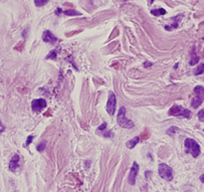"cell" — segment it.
<instances>
[{
  "mask_svg": "<svg viewBox=\"0 0 204 192\" xmlns=\"http://www.w3.org/2000/svg\"><path fill=\"white\" fill-rule=\"evenodd\" d=\"M184 145L186 148V152L190 153L193 157H197L200 154V146L192 138H186L184 142Z\"/></svg>",
  "mask_w": 204,
  "mask_h": 192,
  "instance_id": "obj_1",
  "label": "cell"
},
{
  "mask_svg": "<svg viewBox=\"0 0 204 192\" xmlns=\"http://www.w3.org/2000/svg\"><path fill=\"white\" fill-rule=\"evenodd\" d=\"M125 114H127V111H125V107H121V108L120 109V111H118V125H120L121 126H123V128H132L133 126H135V123H133L130 120L127 118Z\"/></svg>",
  "mask_w": 204,
  "mask_h": 192,
  "instance_id": "obj_2",
  "label": "cell"
},
{
  "mask_svg": "<svg viewBox=\"0 0 204 192\" xmlns=\"http://www.w3.org/2000/svg\"><path fill=\"white\" fill-rule=\"evenodd\" d=\"M194 98L191 102V106L194 109L198 108L204 101V88L202 86H196L194 88Z\"/></svg>",
  "mask_w": 204,
  "mask_h": 192,
  "instance_id": "obj_3",
  "label": "cell"
},
{
  "mask_svg": "<svg viewBox=\"0 0 204 192\" xmlns=\"http://www.w3.org/2000/svg\"><path fill=\"white\" fill-rule=\"evenodd\" d=\"M168 115L171 116H183V118H189L191 116V113L189 110H186V109L181 108L180 106L174 104L168 111Z\"/></svg>",
  "mask_w": 204,
  "mask_h": 192,
  "instance_id": "obj_4",
  "label": "cell"
},
{
  "mask_svg": "<svg viewBox=\"0 0 204 192\" xmlns=\"http://www.w3.org/2000/svg\"><path fill=\"white\" fill-rule=\"evenodd\" d=\"M158 173L160 177L168 181L172 180V178H173V170L171 169L170 166H168L165 163H160L158 165Z\"/></svg>",
  "mask_w": 204,
  "mask_h": 192,
  "instance_id": "obj_5",
  "label": "cell"
},
{
  "mask_svg": "<svg viewBox=\"0 0 204 192\" xmlns=\"http://www.w3.org/2000/svg\"><path fill=\"white\" fill-rule=\"evenodd\" d=\"M116 95L113 92H110L109 94V100L107 103V111L109 113V115L113 116L115 114L116 111Z\"/></svg>",
  "mask_w": 204,
  "mask_h": 192,
  "instance_id": "obj_6",
  "label": "cell"
},
{
  "mask_svg": "<svg viewBox=\"0 0 204 192\" xmlns=\"http://www.w3.org/2000/svg\"><path fill=\"white\" fill-rule=\"evenodd\" d=\"M47 107V102L44 99H36L32 101V111L34 113H40Z\"/></svg>",
  "mask_w": 204,
  "mask_h": 192,
  "instance_id": "obj_7",
  "label": "cell"
},
{
  "mask_svg": "<svg viewBox=\"0 0 204 192\" xmlns=\"http://www.w3.org/2000/svg\"><path fill=\"white\" fill-rule=\"evenodd\" d=\"M137 172H138V164L137 163V162H133L132 168H130V174H128V181L130 185H135Z\"/></svg>",
  "mask_w": 204,
  "mask_h": 192,
  "instance_id": "obj_8",
  "label": "cell"
},
{
  "mask_svg": "<svg viewBox=\"0 0 204 192\" xmlns=\"http://www.w3.org/2000/svg\"><path fill=\"white\" fill-rule=\"evenodd\" d=\"M19 162H20V157L18 154H14L9 162V170L12 172H15L16 169L19 167Z\"/></svg>",
  "mask_w": 204,
  "mask_h": 192,
  "instance_id": "obj_9",
  "label": "cell"
},
{
  "mask_svg": "<svg viewBox=\"0 0 204 192\" xmlns=\"http://www.w3.org/2000/svg\"><path fill=\"white\" fill-rule=\"evenodd\" d=\"M43 41L44 42H47V43H50V44H55L56 42H57V37H55L54 35L52 34V32L49 30L45 31L44 33H43Z\"/></svg>",
  "mask_w": 204,
  "mask_h": 192,
  "instance_id": "obj_10",
  "label": "cell"
},
{
  "mask_svg": "<svg viewBox=\"0 0 204 192\" xmlns=\"http://www.w3.org/2000/svg\"><path fill=\"white\" fill-rule=\"evenodd\" d=\"M199 62V57L196 55V51L195 48H193L192 51H191V60H190V65L191 66H194V65L198 64Z\"/></svg>",
  "mask_w": 204,
  "mask_h": 192,
  "instance_id": "obj_11",
  "label": "cell"
},
{
  "mask_svg": "<svg viewBox=\"0 0 204 192\" xmlns=\"http://www.w3.org/2000/svg\"><path fill=\"white\" fill-rule=\"evenodd\" d=\"M138 142H140V137H135V138H132L130 140H128L127 142V146L130 148V149H132V148H133L137 144Z\"/></svg>",
  "mask_w": 204,
  "mask_h": 192,
  "instance_id": "obj_12",
  "label": "cell"
},
{
  "mask_svg": "<svg viewBox=\"0 0 204 192\" xmlns=\"http://www.w3.org/2000/svg\"><path fill=\"white\" fill-rule=\"evenodd\" d=\"M166 13V11L164 10L163 8H160V9H154L151 10V14L154 16H160V15H164Z\"/></svg>",
  "mask_w": 204,
  "mask_h": 192,
  "instance_id": "obj_13",
  "label": "cell"
},
{
  "mask_svg": "<svg viewBox=\"0 0 204 192\" xmlns=\"http://www.w3.org/2000/svg\"><path fill=\"white\" fill-rule=\"evenodd\" d=\"M60 52V47H58V49L57 50H53L52 52L50 53L49 55L46 57V59H53V60H55L56 58H57V54Z\"/></svg>",
  "mask_w": 204,
  "mask_h": 192,
  "instance_id": "obj_14",
  "label": "cell"
},
{
  "mask_svg": "<svg viewBox=\"0 0 204 192\" xmlns=\"http://www.w3.org/2000/svg\"><path fill=\"white\" fill-rule=\"evenodd\" d=\"M64 13L66 14V15H68V16H80V15H81V13H80V12L74 10V9H69V10H65Z\"/></svg>",
  "mask_w": 204,
  "mask_h": 192,
  "instance_id": "obj_15",
  "label": "cell"
},
{
  "mask_svg": "<svg viewBox=\"0 0 204 192\" xmlns=\"http://www.w3.org/2000/svg\"><path fill=\"white\" fill-rule=\"evenodd\" d=\"M203 73H204V64H201L195 69V71H194V75H196V76H197V75H201V74H203Z\"/></svg>",
  "mask_w": 204,
  "mask_h": 192,
  "instance_id": "obj_16",
  "label": "cell"
},
{
  "mask_svg": "<svg viewBox=\"0 0 204 192\" xmlns=\"http://www.w3.org/2000/svg\"><path fill=\"white\" fill-rule=\"evenodd\" d=\"M181 17H182V15H180V14H179V15H177L176 17H173V24H172V28H177L178 27V22L179 21H180V19H181Z\"/></svg>",
  "mask_w": 204,
  "mask_h": 192,
  "instance_id": "obj_17",
  "label": "cell"
},
{
  "mask_svg": "<svg viewBox=\"0 0 204 192\" xmlns=\"http://www.w3.org/2000/svg\"><path fill=\"white\" fill-rule=\"evenodd\" d=\"M35 5L36 6H43V5H46L48 3V0H35Z\"/></svg>",
  "mask_w": 204,
  "mask_h": 192,
  "instance_id": "obj_18",
  "label": "cell"
},
{
  "mask_svg": "<svg viewBox=\"0 0 204 192\" xmlns=\"http://www.w3.org/2000/svg\"><path fill=\"white\" fill-rule=\"evenodd\" d=\"M45 147H46V142H41L39 145H37V150H38V151H40V152H42L43 150L45 149Z\"/></svg>",
  "mask_w": 204,
  "mask_h": 192,
  "instance_id": "obj_19",
  "label": "cell"
},
{
  "mask_svg": "<svg viewBox=\"0 0 204 192\" xmlns=\"http://www.w3.org/2000/svg\"><path fill=\"white\" fill-rule=\"evenodd\" d=\"M198 118L200 121H204V110L199 111L198 113Z\"/></svg>",
  "mask_w": 204,
  "mask_h": 192,
  "instance_id": "obj_20",
  "label": "cell"
},
{
  "mask_svg": "<svg viewBox=\"0 0 204 192\" xmlns=\"http://www.w3.org/2000/svg\"><path fill=\"white\" fill-rule=\"evenodd\" d=\"M33 135H29L28 138H27V142H26V146H28L29 144H30L31 142H32V140H33Z\"/></svg>",
  "mask_w": 204,
  "mask_h": 192,
  "instance_id": "obj_21",
  "label": "cell"
},
{
  "mask_svg": "<svg viewBox=\"0 0 204 192\" xmlns=\"http://www.w3.org/2000/svg\"><path fill=\"white\" fill-rule=\"evenodd\" d=\"M106 128H107V123H104L103 125H102L101 126H99L98 130H101V132H104V130H106Z\"/></svg>",
  "mask_w": 204,
  "mask_h": 192,
  "instance_id": "obj_22",
  "label": "cell"
},
{
  "mask_svg": "<svg viewBox=\"0 0 204 192\" xmlns=\"http://www.w3.org/2000/svg\"><path fill=\"white\" fill-rule=\"evenodd\" d=\"M4 130H5V126L3 125V123H2L1 121H0V132H3Z\"/></svg>",
  "mask_w": 204,
  "mask_h": 192,
  "instance_id": "obj_23",
  "label": "cell"
},
{
  "mask_svg": "<svg viewBox=\"0 0 204 192\" xmlns=\"http://www.w3.org/2000/svg\"><path fill=\"white\" fill-rule=\"evenodd\" d=\"M147 137H149V132H144L142 135V139H145V138H147Z\"/></svg>",
  "mask_w": 204,
  "mask_h": 192,
  "instance_id": "obj_24",
  "label": "cell"
},
{
  "mask_svg": "<svg viewBox=\"0 0 204 192\" xmlns=\"http://www.w3.org/2000/svg\"><path fill=\"white\" fill-rule=\"evenodd\" d=\"M144 67L145 68H150L152 66V63H149V62H144Z\"/></svg>",
  "mask_w": 204,
  "mask_h": 192,
  "instance_id": "obj_25",
  "label": "cell"
},
{
  "mask_svg": "<svg viewBox=\"0 0 204 192\" xmlns=\"http://www.w3.org/2000/svg\"><path fill=\"white\" fill-rule=\"evenodd\" d=\"M104 135H105V137H113V132H106Z\"/></svg>",
  "mask_w": 204,
  "mask_h": 192,
  "instance_id": "obj_26",
  "label": "cell"
},
{
  "mask_svg": "<svg viewBox=\"0 0 204 192\" xmlns=\"http://www.w3.org/2000/svg\"><path fill=\"white\" fill-rule=\"evenodd\" d=\"M61 12H62V9H61V8H58V9H57V11H56V14H57V15H59V14L61 13Z\"/></svg>",
  "mask_w": 204,
  "mask_h": 192,
  "instance_id": "obj_27",
  "label": "cell"
},
{
  "mask_svg": "<svg viewBox=\"0 0 204 192\" xmlns=\"http://www.w3.org/2000/svg\"><path fill=\"white\" fill-rule=\"evenodd\" d=\"M200 180L202 182H204V174H202V175L200 176Z\"/></svg>",
  "mask_w": 204,
  "mask_h": 192,
  "instance_id": "obj_28",
  "label": "cell"
}]
</instances>
